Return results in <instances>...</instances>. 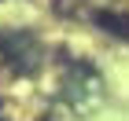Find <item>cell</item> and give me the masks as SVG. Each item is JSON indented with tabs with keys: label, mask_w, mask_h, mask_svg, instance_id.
Wrapping results in <instances>:
<instances>
[{
	"label": "cell",
	"mask_w": 129,
	"mask_h": 121,
	"mask_svg": "<svg viewBox=\"0 0 129 121\" xmlns=\"http://www.w3.org/2000/svg\"><path fill=\"white\" fill-rule=\"evenodd\" d=\"M96 22L107 33H118V37H129V15H114V11H100Z\"/></svg>",
	"instance_id": "cell-2"
},
{
	"label": "cell",
	"mask_w": 129,
	"mask_h": 121,
	"mask_svg": "<svg viewBox=\"0 0 129 121\" xmlns=\"http://www.w3.org/2000/svg\"><path fill=\"white\" fill-rule=\"evenodd\" d=\"M0 51L8 55V62L15 66V70H33L37 44H33L30 33H4V37H0Z\"/></svg>",
	"instance_id": "cell-1"
}]
</instances>
